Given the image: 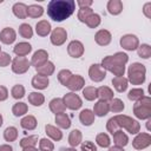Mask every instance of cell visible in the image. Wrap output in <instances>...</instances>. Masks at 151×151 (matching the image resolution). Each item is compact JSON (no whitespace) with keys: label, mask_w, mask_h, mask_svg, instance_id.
Listing matches in <instances>:
<instances>
[{"label":"cell","mask_w":151,"mask_h":151,"mask_svg":"<svg viewBox=\"0 0 151 151\" xmlns=\"http://www.w3.org/2000/svg\"><path fill=\"white\" fill-rule=\"evenodd\" d=\"M76 9L74 0H51L47 5V15L53 21H64L68 19Z\"/></svg>","instance_id":"obj_1"},{"label":"cell","mask_w":151,"mask_h":151,"mask_svg":"<svg viewBox=\"0 0 151 151\" xmlns=\"http://www.w3.org/2000/svg\"><path fill=\"white\" fill-rule=\"evenodd\" d=\"M129 61V55L124 52H117L113 55H106L101 60V67L111 72L116 77H122L125 73V65Z\"/></svg>","instance_id":"obj_2"},{"label":"cell","mask_w":151,"mask_h":151,"mask_svg":"<svg viewBox=\"0 0 151 151\" xmlns=\"http://www.w3.org/2000/svg\"><path fill=\"white\" fill-rule=\"evenodd\" d=\"M127 81L132 85H142L146 79V67L142 63H132L127 68Z\"/></svg>","instance_id":"obj_3"},{"label":"cell","mask_w":151,"mask_h":151,"mask_svg":"<svg viewBox=\"0 0 151 151\" xmlns=\"http://www.w3.org/2000/svg\"><path fill=\"white\" fill-rule=\"evenodd\" d=\"M133 114L137 119L144 120L151 118V97L144 96L142 99L137 100L133 105Z\"/></svg>","instance_id":"obj_4"},{"label":"cell","mask_w":151,"mask_h":151,"mask_svg":"<svg viewBox=\"0 0 151 151\" xmlns=\"http://www.w3.org/2000/svg\"><path fill=\"white\" fill-rule=\"evenodd\" d=\"M113 117L120 130L125 129L131 134H137L140 131V124L138 123V120L133 119L132 117H129L126 114H117Z\"/></svg>","instance_id":"obj_5"},{"label":"cell","mask_w":151,"mask_h":151,"mask_svg":"<svg viewBox=\"0 0 151 151\" xmlns=\"http://www.w3.org/2000/svg\"><path fill=\"white\" fill-rule=\"evenodd\" d=\"M31 67V61L26 57H15L12 60L11 68L15 74H24Z\"/></svg>","instance_id":"obj_6"},{"label":"cell","mask_w":151,"mask_h":151,"mask_svg":"<svg viewBox=\"0 0 151 151\" xmlns=\"http://www.w3.org/2000/svg\"><path fill=\"white\" fill-rule=\"evenodd\" d=\"M151 145V134L149 132H138L132 140V146L136 150H144Z\"/></svg>","instance_id":"obj_7"},{"label":"cell","mask_w":151,"mask_h":151,"mask_svg":"<svg viewBox=\"0 0 151 151\" xmlns=\"http://www.w3.org/2000/svg\"><path fill=\"white\" fill-rule=\"evenodd\" d=\"M119 44L125 51H136L139 46V39L134 34H124L120 38Z\"/></svg>","instance_id":"obj_8"},{"label":"cell","mask_w":151,"mask_h":151,"mask_svg":"<svg viewBox=\"0 0 151 151\" xmlns=\"http://www.w3.org/2000/svg\"><path fill=\"white\" fill-rule=\"evenodd\" d=\"M63 100H64V104L67 109L72 110V111H76V110H79L83 105V100L81 98L76 94V92H68L66 93L64 97H63Z\"/></svg>","instance_id":"obj_9"},{"label":"cell","mask_w":151,"mask_h":151,"mask_svg":"<svg viewBox=\"0 0 151 151\" xmlns=\"http://www.w3.org/2000/svg\"><path fill=\"white\" fill-rule=\"evenodd\" d=\"M88 77L94 83H100L106 78V71L100 64H92L88 68Z\"/></svg>","instance_id":"obj_10"},{"label":"cell","mask_w":151,"mask_h":151,"mask_svg":"<svg viewBox=\"0 0 151 151\" xmlns=\"http://www.w3.org/2000/svg\"><path fill=\"white\" fill-rule=\"evenodd\" d=\"M67 39V32L63 27H57L51 32V44L54 46H61Z\"/></svg>","instance_id":"obj_11"},{"label":"cell","mask_w":151,"mask_h":151,"mask_svg":"<svg viewBox=\"0 0 151 151\" xmlns=\"http://www.w3.org/2000/svg\"><path fill=\"white\" fill-rule=\"evenodd\" d=\"M84 51H85L84 45L79 40H72L67 45V53L71 58H76V59L80 58L84 54Z\"/></svg>","instance_id":"obj_12"},{"label":"cell","mask_w":151,"mask_h":151,"mask_svg":"<svg viewBox=\"0 0 151 151\" xmlns=\"http://www.w3.org/2000/svg\"><path fill=\"white\" fill-rule=\"evenodd\" d=\"M85 86V79L80 74H72L66 87L71 90V92H77L83 90Z\"/></svg>","instance_id":"obj_13"},{"label":"cell","mask_w":151,"mask_h":151,"mask_svg":"<svg viewBox=\"0 0 151 151\" xmlns=\"http://www.w3.org/2000/svg\"><path fill=\"white\" fill-rule=\"evenodd\" d=\"M17 39V32L12 27H5L0 32V41L5 45H11Z\"/></svg>","instance_id":"obj_14"},{"label":"cell","mask_w":151,"mask_h":151,"mask_svg":"<svg viewBox=\"0 0 151 151\" xmlns=\"http://www.w3.org/2000/svg\"><path fill=\"white\" fill-rule=\"evenodd\" d=\"M112 40V35L107 29H99L94 34V41L99 46H107Z\"/></svg>","instance_id":"obj_15"},{"label":"cell","mask_w":151,"mask_h":151,"mask_svg":"<svg viewBox=\"0 0 151 151\" xmlns=\"http://www.w3.org/2000/svg\"><path fill=\"white\" fill-rule=\"evenodd\" d=\"M48 60V53L47 51L40 48L38 51H35L32 55V59H31V65L34 66V67H38L42 64H45L46 61Z\"/></svg>","instance_id":"obj_16"},{"label":"cell","mask_w":151,"mask_h":151,"mask_svg":"<svg viewBox=\"0 0 151 151\" xmlns=\"http://www.w3.org/2000/svg\"><path fill=\"white\" fill-rule=\"evenodd\" d=\"M94 118H96V116H94L93 111L90 109H84L79 113V120L84 126H91L94 123Z\"/></svg>","instance_id":"obj_17"},{"label":"cell","mask_w":151,"mask_h":151,"mask_svg":"<svg viewBox=\"0 0 151 151\" xmlns=\"http://www.w3.org/2000/svg\"><path fill=\"white\" fill-rule=\"evenodd\" d=\"M31 51H32V46L29 42H26V41H20L15 44L13 47V52L17 54V57H25L29 54Z\"/></svg>","instance_id":"obj_18"},{"label":"cell","mask_w":151,"mask_h":151,"mask_svg":"<svg viewBox=\"0 0 151 151\" xmlns=\"http://www.w3.org/2000/svg\"><path fill=\"white\" fill-rule=\"evenodd\" d=\"M35 71H37V74H40V76H44V77H47L48 78L50 76H52L54 73L55 66H54V64L52 61L47 60L45 64L35 67Z\"/></svg>","instance_id":"obj_19"},{"label":"cell","mask_w":151,"mask_h":151,"mask_svg":"<svg viewBox=\"0 0 151 151\" xmlns=\"http://www.w3.org/2000/svg\"><path fill=\"white\" fill-rule=\"evenodd\" d=\"M31 85H32L35 90H45V88H47L48 85H50V79H48L47 77H44V76H40V74H35V76L32 78Z\"/></svg>","instance_id":"obj_20"},{"label":"cell","mask_w":151,"mask_h":151,"mask_svg":"<svg viewBox=\"0 0 151 151\" xmlns=\"http://www.w3.org/2000/svg\"><path fill=\"white\" fill-rule=\"evenodd\" d=\"M52 32V27L51 24L47 20H40L37 22L35 25V33L39 37H47L48 34H51Z\"/></svg>","instance_id":"obj_21"},{"label":"cell","mask_w":151,"mask_h":151,"mask_svg":"<svg viewBox=\"0 0 151 151\" xmlns=\"http://www.w3.org/2000/svg\"><path fill=\"white\" fill-rule=\"evenodd\" d=\"M92 111H93L94 116H97V117H104V116H106V114L110 112L109 101H104V100H98V101H96Z\"/></svg>","instance_id":"obj_22"},{"label":"cell","mask_w":151,"mask_h":151,"mask_svg":"<svg viewBox=\"0 0 151 151\" xmlns=\"http://www.w3.org/2000/svg\"><path fill=\"white\" fill-rule=\"evenodd\" d=\"M48 107H50L51 112L54 113V114L63 113V112H65V110H66V106H65V104H64L63 98H53V99L50 101Z\"/></svg>","instance_id":"obj_23"},{"label":"cell","mask_w":151,"mask_h":151,"mask_svg":"<svg viewBox=\"0 0 151 151\" xmlns=\"http://www.w3.org/2000/svg\"><path fill=\"white\" fill-rule=\"evenodd\" d=\"M38 125V122H37V118L32 114H27L25 117L21 118L20 120V126L24 129V130H27V131H32L37 127Z\"/></svg>","instance_id":"obj_24"},{"label":"cell","mask_w":151,"mask_h":151,"mask_svg":"<svg viewBox=\"0 0 151 151\" xmlns=\"http://www.w3.org/2000/svg\"><path fill=\"white\" fill-rule=\"evenodd\" d=\"M45 132L46 134L52 139V140H55V142H59L63 139V132L59 127L57 126H53L51 124H47L45 125Z\"/></svg>","instance_id":"obj_25"},{"label":"cell","mask_w":151,"mask_h":151,"mask_svg":"<svg viewBox=\"0 0 151 151\" xmlns=\"http://www.w3.org/2000/svg\"><path fill=\"white\" fill-rule=\"evenodd\" d=\"M112 85H113V87H114V90L117 92L123 93V92H125L127 90L129 81H127V79L124 76H122V77H114V78H112Z\"/></svg>","instance_id":"obj_26"},{"label":"cell","mask_w":151,"mask_h":151,"mask_svg":"<svg viewBox=\"0 0 151 151\" xmlns=\"http://www.w3.org/2000/svg\"><path fill=\"white\" fill-rule=\"evenodd\" d=\"M113 143L116 146L119 147H125L129 144V137L125 132H123V130H118L116 131L113 134Z\"/></svg>","instance_id":"obj_27"},{"label":"cell","mask_w":151,"mask_h":151,"mask_svg":"<svg viewBox=\"0 0 151 151\" xmlns=\"http://www.w3.org/2000/svg\"><path fill=\"white\" fill-rule=\"evenodd\" d=\"M106 8H107V12L112 15H118L123 12V2L120 0H109L107 1V5H106Z\"/></svg>","instance_id":"obj_28"},{"label":"cell","mask_w":151,"mask_h":151,"mask_svg":"<svg viewBox=\"0 0 151 151\" xmlns=\"http://www.w3.org/2000/svg\"><path fill=\"white\" fill-rule=\"evenodd\" d=\"M55 124H57V126H58L59 129H65V130H67V129L71 127V124H72V123H71V119H70L68 114L65 113V112H63V113L55 114Z\"/></svg>","instance_id":"obj_29"},{"label":"cell","mask_w":151,"mask_h":151,"mask_svg":"<svg viewBox=\"0 0 151 151\" xmlns=\"http://www.w3.org/2000/svg\"><path fill=\"white\" fill-rule=\"evenodd\" d=\"M83 142V133L80 130L74 129L70 132L68 134V144L71 145V147H77L78 145H80Z\"/></svg>","instance_id":"obj_30"},{"label":"cell","mask_w":151,"mask_h":151,"mask_svg":"<svg viewBox=\"0 0 151 151\" xmlns=\"http://www.w3.org/2000/svg\"><path fill=\"white\" fill-rule=\"evenodd\" d=\"M13 14L19 19H26L27 18V5L24 2H15L12 7Z\"/></svg>","instance_id":"obj_31"},{"label":"cell","mask_w":151,"mask_h":151,"mask_svg":"<svg viewBox=\"0 0 151 151\" xmlns=\"http://www.w3.org/2000/svg\"><path fill=\"white\" fill-rule=\"evenodd\" d=\"M97 93H98L99 100L110 101V100L113 99V91L109 86H100V87H98L97 88Z\"/></svg>","instance_id":"obj_32"},{"label":"cell","mask_w":151,"mask_h":151,"mask_svg":"<svg viewBox=\"0 0 151 151\" xmlns=\"http://www.w3.org/2000/svg\"><path fill=\"white\" fill-rule=\"evenodd\" d=\"M28 103L33 106H41L45 103V97L40 92H31L28 93Z\"/></svg>","instance_id":"obj_33"},{"label":"cell","mask_w":151,"mask_h":151,"mask_svg":"<svg viewBox=\"0 0 151 151\" xmlns=\"http://www.w3.org/2000/svg\"><path fill=\"white\" fill-rule=\"evenodd\" d=\"M27 111H28V106L26 103L22 101H18L12 106V113L15 117H22L27 113Z\"/></svg>","instance_id":"obj_34"},{"label":"cell","mask_w":151,"mask_h":151,"mask_svg":"<svg viewBox=\"0 0 151 151\" xmlns=\"http://www.w3.org/2000/svg\"><path fill=\"white\" fill-rule=\"evenodd\" d=\"M44 14V7L40 5H29L27 6V17L32 19L40 18Z\"/></svg>","instance_id":"obj_35"},{"label":"cell","mask_w":151,"mask_h":151,"mask_svg":"<svg viewBox=\"0 0 151 151\" xmlns=\"http://www.w3.org/2000/svg\"><path fill=\"white\" fill-rule=\"evenodd\" d=\"M109 109L113 113H119V112H123V110L125 109V104H124V101L122 99L113 98L112 100L109 101Z\"/></svg>","instance_id":"obj_36"},{"label":"cell","mask_w":151,"mask_h":151,"mask_svg":"<svg viewBox=\"0 0 151 151\" xmlns=\"http://www.w3.org/2000/svg\"><path fill=\"white\" fill-rule=\"evenodd\" d=\"M83 97L88 100V101H93L98 98V93H97V87L94 86H85L83 88Z\"/></svg>","instance_id":"obj_37"},{"label":"cell","mask_w":151,"mask_h":151,"mask_svg":"<svg viewBox=\"0 0 151 151\" xmlns=\"http://www.w3.org/2000/svg\"><path fill=\"white\" fill-rule=\"evenodd\" d=\"M96 143L98 146L103 147V149H106V147H110L111 145V139L109 137L107 133L105 132H101V133H98L96 136Z\"/></svg>","instance_id":"obj_38"},{"label":"cell","mask_w":151,"mask_h":151,"mask_svg":"<svg viewBox=\"0 0 151 151\" xmlns=\"http://www.w3.org/2000/svg\"><path fill=\"white\" fill-rule=\"evenodd\" d=\"M18 138V129L15 126H8L4 131V139L8 143L17 140Z\"/></svg>","instance_id":"obj_39"},{"label":"cell","mask_w":151,"mask_h":151,"mask_svg":"<svg viewBox=\"0 0 151 151\" xmlns=\"http://www.w3.org/2000/svg\"><path fill=\"white\" fill-rule=\"evenodd\" d=\"M38 143V136L37 134H32V136H27L20 139V147L25 149V147H29V146H35Z\"/></svg>","instance_id":"obj_40"},{"label":"cell","mask_w":151,"mask_h":151,"mask_svg":"<svg viewBox=\"0 0 151 151\" xmlns=\"http://www.w3.org/2000/svg\"><path fill=\"white\" fill-rule=\"evenodd\" d=\"M19 34L25 39H31L33 37V28L29 24H21L19 26Z\"/></svg>","instance_id":"obj_41"},{"label":"cell","mask_w":151,"mask_h":151,"mask_svg":"<svg viewBox=\"0 0 151 151\" xmlns=\"http://www.w3.org/2000/svg\"><path fill=\"white\" fill-rule=\"evenodd\" d=\"M137 54L138 57L143 59H149L151 57V46L149 44H142L137 48Z\"/></svg>","instance_id":"obj_42"},{"label":"cell","mask_w":151,"mask_h":151,"mask_svg":"<svg viewBox=\"0 0 151 151\" xmlns=\"http://www.w3.org/2000/svg\"><path fill=\"white\" fill-rule=\"evenodd\" d=\"M144 96H145L144 90L140 88V87H134V88L130 90L129 93H127V98H129L130 100H132V101H137V100L142 99Z\"/></svg>","instance_id":"obj_43"},{"label":"cell","mask_w":151,"mask_h":151,"mask_svg":"<svg viewBox=\"0 0 151 151\" xmlns=\"http://www.w3.org/2000/svg\"><path fill=\"white\" fill-rule=\"evenodd\" d=\"M71 76H72V72H71L70 70H67V68L60 70V71L58 72V81H59L63 86H66L67 83H68V80H70V78H71Z\"/></svg>","instance_id":"obj_44"},{"label":"cell","mask_w":151,"mask_h":151,"mask_svg":"<svg viewBox=\"0 0 151 151\" xmlns=\"http://www.w3.org/2000/svg\"><path fill=\"white\" fill-rule=\"evenodd\" d=\"M25 87L22 86V85H20V84H17V85H14L12 88H11V94H12V97L14 98V99H21V98H24L25 97Z\"/></svg>","instance_id":"obj_45"},{"label":"cell","mask_w":151,"mask_h":151,"mask_svg":"<svg viewBox=\"0 0 151 151\" xmlns=\"http://www.w3.org/2000/svg\"><path fill=\"white\" fill-rule=\"evenodd\" d=\"M100 22H101L100 15H99V14H97V13L91 14V15L87 18V20L85 21V24H86L90 28H96V27H98V26L100 25Z\"/></svg>","instance_id":"obj_46"},{"label":"cell","mask_w":151,"mask_h":151,"mask_svg":"<svg viewBox=\"0 0 151 151\" xmlns=\"http://www.w3.org/2000/svg\"><path fill=\"white\" fill-rule=\"evenodd\" d=\"M91 14H93L92 8H91V7H84V8H79L77 17H78V20H79L80 22H84V24H85V21L87 20V18H88Z\"/></svg>","instance_id":"obj_47"},{"label":"cell","mask_w":151,"mask_h":151,"mask_svg":"<svg viewBox=\"0 0 151 151\" xmlns=\"http://www.w3.org/2000/svg\"><path fill=\"white\" fill-rule=\"evenodd\" d=\"M54 144L47 138H41L39 140V151H53Z\"/></svg>","instance_id":"obj_48"},{"label":"cell","mask_w":151,"mask_h":151,"mask_svg":"<svg viewBox=\"0 0 151 151\" xmlns=\"http://www.w3.org/2000/svg\"><path fill=\"white\" fill-rule=\"evenodd\" d=\"M106 130H107L111 134H113L116 131L120 130L119 126H118V124H117V122H116V119H114V117H112V118H110V119L107 120V123H106Z\"/></svg>","instance_id":"obj_49"},{"label":"cell","mask_w":151,"mask_h":151,"mask_svg":"<svg viewBox=\"0 0 151 151\" xmlns=\"http://www.w3.org/2000/svg\"><path fill=\"white\" fill-rule=\"evenodd\" d=\"M12 64V58L6 52H0V67H6Z\"/></svg>","instance_id":"obj_50"},{"label":"cell","mask_w":151,"mask_h":151,"mask_svg":"<svg viewBox=\"0 0 151 151\" xmlns=\"http://www.w3.org/2000/svg\"><path fill=\"white\" fill-rule=\"evenodd\" d=\"M80 149L81 151H97V145L91 140H86V142H81Z\"/></svg>","instance_id":"obj_51"},{"label":"cell","mask_w":151,"mask_h":151,"mask_svg":"<svg viewBox=\"0 0 151 151\" xmlns=\"http://www.w3.org/2000/svg\"><path fill=\"white\" fill-rule=\"evenodd\" d=\"M143 13L147 19H151V2H146L143 6Z\"/></svg>","instance_id":"obj_52"},{"label":"cell","mask_w":151,"mask_h":151,"mask_svg":"<svg viewBox=\"0 0 151 151\" xmlns=\"http://www.w3.org/2000/svg\"><path fill=\"white\" fill-rule=\"evenodd\" d=\"M8 98V90L4 86V85H0V101H4Z\"/></svg>","instance_id":"obj_53"},{"label":"cell","mask_w":151,"mask_h":151,"mask_svg":"<svg viewBox=\"0 0 151 151\" xmlns=\"http://www.w3.org/2000/svg\"><path fill=\"white\" fill-rule=\"evenodd\" d=\"M76 4L79 6V8H84V7H91L93 1L92 0H78Z\"/></svg>","instance_id":"obj_54"},{"label":"cell","mask_w":151,"mask_h":151,"mask_svg":"<svg viewBox=\"0 0 151 151\" xmlns=\"http://www.w3.org/2000/svg\"><path fill=\"white\" fill-rule=\"evenodd\" d=\"M0 151H13V147L9 144H2L0 145Z\"/></svg>","instance_id":"obj_55"},{"label":"cell","mask_w":151,"mask_h":151,"mask_svg":"<svg viewBox=\"0 0 151 151\" xmlns=\"http://www.w3.org/2000/svg\"><path fill=\"white\" fill-rule=\"evenodd\" d=\"M109 151H125L124 150V147H119V146H111V147H109Z\"/></svg>","instance_id":"obj_56"},{"label":"cell","mask_w":151,"mask_h":151,"mask_svg":"<svg viewBox=\"0 0 151 151\" xmlns=\"http://www.w3.org/2000/svg\"><path fill=\"white\" fill-rule=\"evenodd\" d=\"M22 151H39L35 146H29V147H25V149H22Z\"/></svg>","instance_id":"obj_57"},{"label":"cell","mask_w":151,"mask_h":151,"mask_svg":"<svg viewBox=\"0 0 151 151\" xmlns=\"http://www.w3.org/2000/svg\"><path fill=\"white\" fill-rule=\"evenodd\" d=\"M61 151H77L76 147H63Z\"/></svg>","instance_id":"obj_58"},{"label":"cell","mask_w":151,"mask_h":151,"mask_svg":"<svg viewBox=\"0 0 151 151\" xmlns=\"http://www.w3.org/2000/svg\"><path fill=\"white\" fill-rule=\"evenodd\" d=\"M146 120H147V122H146V129L150 131V123H151V118H150V119H146Z\"/></svg>","instance_id":"obj_59"},{"label":"cell","mask_w":151,"mask_h":151,"mask_svg":"<svg viewBox=\"0 0 151 151\" xmlns=\"http://www.w3.org/2000/svg\"><path fill=\"white\" fill-rule=\"evenodd\" d=\"M2 123H4V118H2V114L0 113V126L2 125Z\"/></svg>","instance_id":"obj_60"},{"label":"cell","mask_w":151,"mask_h":151,"mask_svg":"<svg viewBox=\"0 0 151 151\" xmlns=\"http://www.w3.org/2000/svg\"><path fill=\"white\" fill-rule=\"evenodd\" d=\"M0 52H1V46H0Z\"/></svg>","instance_id":"obj_61"}]
</instances>
